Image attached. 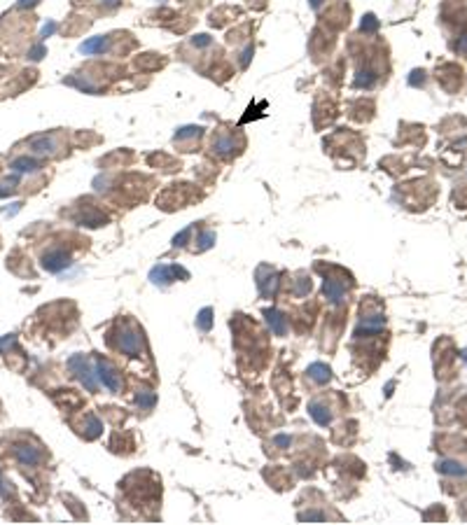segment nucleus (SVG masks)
I'll use <instances>...</instances> for the list:
<instances>
[{
    "label": "nucleus",
    "mask_w": 467,
    "mask_h": 525,
    "mask_svg": "<svg viewBox=\"0 0 467 525\" xmlns=\"http://www.w3.org/2000/svg\"><path fill=\"white\" fill-rule=\"evenodd\" d=\"M96 371H98V378H101L103 383L108 385L112 392H119V388H122V383H119V374H117L112 367H110L108 362H101L98 360V364H96Z\"/></svg>",
    "instance_id": "nucleus-1"
},
{
    "label": "nucleus",
    "mask_w": 467,
    "mask_h": 525,
    "mask_svg": "<svg viewBox=\"0 0 467 525\" xmlns=\"http://www.w3.org/2000/svg\"><path fill=\"white\" fill-rule=\"evenodd\" d=\"M45 269H49V271H61L63 266H68V255H63V252H49L47 257H45Z\"/></svg>",
    "instance_id": "nucleus-2"
},
{
    "label": "nucleus",
    "mask_w": 467,
    "mask_h": 525,
    "mask_svg": "<svg viewBox=\"0 0 467 525\" xmlns=\"http://www.w3.org/2000/svg\"><path fill=\"white\" fill-rule=\"evenodd\" d=\"M119 348L131 353V355H138V353H140V336H135L133 331H126V334L119 338Z\"/></svg>",
    "instance_id": "nucleus-3"
},
{
    "label": "nucleus",
    "mask_w": 467,
    "mask_h": 525,
    "mask_svg": "<svg viewBox=\"0 0 467 525\" xmlns=\"http://www.w3.org/2000/svg\"><path fill=\"white\" fill-rule=\"evenodd\" d=\"M17 455L21 458V462H28V465H33V462L40 460V453L35 451L33 446H21V448H17Z\"/></svg>",
    "instance_id": "nucleus-4"
},
{
    "label": "nucleus",
    "mask_w": 467,
    "mask_h": 525,
    "mask_svg": "<svg viewBox=\"0 0 467 525\" xmlns=\"http://www.w3.org/2000/svg\"><path fill=\"white\" fill-rule=\"evenodd\" d=\"M266 317H269V324L276 329V334H285V320L280 313L276 310H266Z\"/></svg>",
    "instance_id": "nucleus-5"
},
{
    "label": "nucleus",
    "mask_w": 467,
    "mask_h": 525,
    "mask_svg": "<svg viewBox=\"0 0 467 525\" xmlns=\"http://www.w3.org/2000/svg\"><path fill=\"white\" fill-rule=\"evenodd\" d=\"M308 374H311L316 381H327V378H330V369H327L325 364H313L311 369H308Z\"/></svg>",
    "instance_id": "nucleus-6"
},
{
    "label": "nucleus",
    "mask_w": 467,
    "mask_h": 525,
    "mask_svg": "<svg viewBox=\"0 0 467 525\" xmlns=\"http://www.w3.org/2000/svg\"><path fill=\"white\" fill-rule=\"evenodd\" d=\"M208 315H210V310L206 308V310H203V313H201V320H199V322H201V327H203V329H208V327H210V320H208Z\"/></svg>",
    "instance_id": "nucleus-7"
}]
</instances>
